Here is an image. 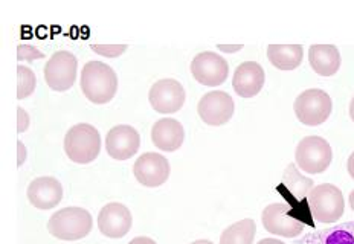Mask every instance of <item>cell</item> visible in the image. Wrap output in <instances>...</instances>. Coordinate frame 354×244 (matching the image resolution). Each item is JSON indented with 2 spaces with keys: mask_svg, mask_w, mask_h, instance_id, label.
Listing matches in <instances>:
<instances>
[{
  "mask_svg": "<svg viewBox=\"0 0 354 244\" xmlns=\"http://www.w3.org/2000/svg\"><path fill=\"white\" fill-rule=\"evenodd\" d=\"M81 91L93 104H107L118 91V75L109 64L88 62L81 72Z\"/></svg>",
  "mask_w": 354,
  "mask_h": 244,
  "instance_id": "1",
  "label": "cell"
},
{
  "mask_svg": "<svg viewBox=\"0 0 354 244\" xmlns=\"http://www.w3.org/2000/svg\"><path fill=\"white\" fill-rule=\"evenodd\" d=\"M93 218L91 212L78 206H69L57 211L48 221L49 234L63 241H77L92 231Z\"/></svg>",
  "mask_w": 354,
  "mask_h": 244,
  "instance_id": "2",
  "label": "cell"
},
{
  "mask_svg": "<svg viewBox=\"0 0 354 244\" xmlns=\"http://www.w3.org/2000/svg\"><path fill=\"white\" fill-rule=\"evenodd\" d=\"M64 151L75 164H91L100 156L101 136L91 124H77L69 129L64 138Z\"/></svg>",
  "mask_w": 354,
  "mask_h": 244,
  "instance_id": "3",
  "label": "cell"
},
{
  "mask_svg": "<svg viewBox=\"0 0 354 244\" xmlns=\"http://www.w3.org/2000/svg\"><path fill=\"white\" fill-rule=\"evenodd\" d=\"M307 206L315 221L326 225L341 220L345 212L342 191L330 183L318 185L310 191Z\"/></svg>",
  "mask_w": 354,
  "mask_h": 244,
  "instance_id": "4",
  "label": "cell"
},
{
  "mask_svg": "<svg viewBox=\"0 0 354 244\" xmlns=\"http://www.w3.org/2000/svg\"><path fill=\"white\" fill-rule=\"evenodd\" d=\"M295 160L306 174H321L333 160V150L321 136H306L299 140L295 151Z\"/></svg>",
  "mask_w": 354,
  "mask_h": 244,
  "instance_id": "5",
  "label": "cell"
},
{
  "mask_svg": "<svg viewBox=\"0 0 354 244\" xmlns=\"http://www.w3.org/2000/svg\"><path fill=\"white\" fill-rule=\"evenodd\" d=\"M331 110H333V101L330 95L321 88H308L295 100V115L299 122L308 127H318L326 122L331 115Z\"/></svg>",
  "mask_w": 354,
  "mask_h": 244,
  "instance_id": "6",
  "label": "cell"
},
{
  "mask_svg": "<svg viewBox=\"0 0 354 244\" xmlns=\"http://www.w3.org/2000/svg\"><path fill=\"white\" fill-rule=\"evenodd\" d=\"M78 60L69 50H57L44 66V81L55 92H66L77 79Z\"/></svg>",
  "mask_w": 354,
  "mask_h": 244,
  "instance_id": "7",
  "label": "cell"
},
{
  "mask_svg": "<svg viewBox=\"0 0 354 244\" xmlns=\"http://www.w3.org/2000/svg\"><path fill=\"white\" fill-rule=\"evenodd\" d=\"M191 73L202 86L217 87L223 84L230 75V64L220 54L205 50L197 54L191 62Z\"/></svg>",
  "mask_w": 354,
  "mask_h": 244,
  "instance_id": "8",
  "label": "cell"
},
{
  "mask_svg": "<svg viewBox=\"0 0 354 244\" xmlns=\"http://www.w3.org/2000/svg\"><path fill=\"white\" fill-rule=\"evenodd\" d=\"M263 226L268 232L284 236V238H295L304 232V223L292 214L290 206L284 203H272L263 211Z\"/></svg>",
  "mask_w": 354,
  "mask_h": 244,
  "instance_id": "9",
  "label": "cell"
},
{
  "mask_svg": "<svg viewBox=\"0 0 354 244\" xmlns=\"http://www.w3.org/2000/svg\"><path fill=\"white\" fill-rule=\"evenodd\" d=\"M149 100L158 113L171 115L179 112L185 104V88L177 79L164 78L154 83L150 88Z\"/></svg>",
  "mask_w": 354,
  "mask_h": 244,
  "instance_id": "10",
  "label": "cell"
},
{
  "mask_svg": "<svg viewBox=\"0 0 354 244\" xmlns=\"http://www.w3.org/2000/svg\"><path fill=\"white\" fill-rule=\"evenodd\" d=\"M235 112L234 100L230 93L214 91L202 96L198 101L197 113L202 118V121L212 127H220L231 121Z\"/></svg>",
  "mask_w": 354,
  "mask_h": 244,
  "instance_id": "11",
  "label": "cell"
},
{
  "mask_svg": "<svg viewBox=\"0 0 354 244\" xmlns=\"http://www.w3.org/2000/svg\"><path fill=\"white\" fill-rule=\"evenodd\" d=\"M136 180L147 188H158L169 177V162L159 153H144L133 165Z\"/></svg>",
  "mask_w": 354,
  "mask_h": 244,
  "instance_id": "12",
  "label": "cell"
},
{
  "mask_svg": "<svg viewBox=\"0 0 354 244\" xmlns=\"http://www.w3.org/2000/svg\"><path fill=\"white\" fill-rule=\"evenodd\" d=\"M141 147V136L131 125H116L106 136V150L115 160H127L135 156Z\"/></svg>",
  "mask_w": 354,
  "mask_h": 244,
  "instance_id": "13",
  "label": "cell"
},
{
  "mask_svg": "<svg viewBox=\"0 0 354 244\" xmlns=\"http://www.w3.org/2000/svg\"><path fill=\"white\" fill-rule=\"evenodd\" d=\"M133 225L131 212L122 203H107L98 216V229L107 238H122Z\"/></svg>",
  "mask_w": 354,
  "mask_h": 244,
  "instance_id": "14",
  "label": "cell"
},
{
  "mask_svg": "<svg viewBox=\"0 0 354 244\" xmlns=\"http://www.w3.org/2000/svg\"><path fill=\"white\" fill-rule=\"evenodd\" d=\"M28 200L37 209H53L63 200V187L55 177H37L28 187Z\"/></svg>",
  "mask_w": 354,
  "mask_h": 244,
  "instance_id": "15",
  "label": "cell"
},
{
  "mask_svg": "<svg viewBox=\"0 0 354 244\" xmlns=\"http://www.w3.org/2000/svg\"><path fill=\"white\" fill-rule=\"evenodd\" d=\"M266 81V73L261 68V64L255 62L241 63L235 69L232 78V87L235 93L241 98H254L261 92Z\"/></svg>",
  "mask_w": 354,
  "mask_h": 244,
  "instance_id": "16",
  "label": "cell"
},
{
  "mask_svg": "<svg viewBox=\"0 0 354 244\" xmlns=\"http://www.w3.org/2000/svg\"><path fill=\"white\" fill-rule=\"evenodd\" d=\"M151 140L154 147H158L159 150L173 153L183 145L185 130H183V125L177 120L164 118V120L154 122L151 129Z\"/></svg>",
  "mask_w": 354,
  "mask_h": 244,
  "instance_id": "17",
  "label": "cell"
},
{
  "mask_svg": "<svg viewBox=\"0 0 354 244\" xmlns=\"http://www.w3.org/2000/svg\"><path fill=\"white\" fill-rule=\"evenodd\" d=\"M308 62L321 77H333L341 68V53L335 44H313L308 49Z\"/></svg>",
  "mask_w": 354,
  "mask_h": 244,
  "instance_id": "18",
  "label": "cell"
},
{
  "mask_svg": "<svg viewBox=\"0 0 354 244\" xmlns=\"http://www.w3.org/2000/svg\"><path fill=\"white\" fill-rule=\"evenodd\" d=\"M293 244H354V221L310 232Z\"/></svg>",
  "mask_w": 354,
  "mask_h": 244,
  "instance_id": "19",
  "label": "cell"
},
{
  "mask_svg": "<svg viewBox=\"0 0 354 244\" xmlns=\"http://www.w3.org/2000/svg\"><path fill=\"white\" fill-rule=\"evenodd\" d=\"M268 58L279 71H293L301 66L304 58V49L301 44H270Z\"/></svg>",
  "mask_w": 354,
  "mask_h": 244,
  "instance_id": "20",
  "label": "cell"
},
{
  "mask_svg": "<svg viewBox=\"0 0 354 244\" xmlns=\"http://www.w3.org/2000/svg\"><path fill=\"white\" fill-rule=\"evenodd\" d=\"M313 187V180L307 179L306 176H302L298 168L293 164L287 167L286 173L283 176V183L279 189H283L287 194L292 196V202L293 205H299L302 202L307 200V197L312 191Z\"/></svg>",
  "mask_w": 354,
  "mask_h": 244,
  "instance_id": "21",
  "label": "cell"
},
{
  "mask_svg": "<svg viewBox=\"0 0 354 244\" xmlns=\"http://www.w3.org/2000/svg\"><path fill=\"white\" fill-rule=\"evenodd\" d=\"M257 226L252 218L240 220L226 227L220 236V244H252Z\"/></svg>",
  "mask_w": 354,
  "mask_h": 244,
  "instance_id": "22",
  "label": "cell"
},
{
  "mask_svg": "<svg viewBox=\"0 0 354 244\" xmlns=\"http://www.w3.org/2000/svg\"><path fill=\"white\" fill-rule=\"evenodd\" d=\"M37 86L35 73L26 68V66H19L17 68V100H25L29 95H32Z\"/></svg>",
  "mask_w": 354,
  "mask_h": 244,
  "instance_id": "23",
  "label": "cell"
},
{
  "mask_svg": "<svg viewBox=\"0 0 354 244\" xmlns=\"http://www.w3.org/2000/svg\"><path fill=\"white\" fill-rule=\"evenodd\" d=\"M91 49L95 54L107 57V58H116L122 55L125 50L129 49L127 44H92Z\"/></svg>",
  "mask_w": 354,
  "mask_h": 244,
  "instance_id": "24",
  "label": "cell"
},
{
  "mask_svg": "<svg viewBox=\"0 0 354 244\" xmlns=\"http://www.w3.org/2000/svg\"><path fill=\"white\" fill-rule=\"evenodd\" d=\"M44 58V54L40 53L39 49L34 46H29V44H19L17 46V60L19 62H34Z\"/></svg>",
  "mask_w": 354,
  "mask_h": 244,
  "instance_id": "25",
  "label": "cell"
},
{
  "mask_svg": "<svg viewBox=\"0 0 354 244\" xmlns=\"http://www.w3.org/2000/svg\"><path fill=\"white\" fill-rule=\"evenodd\" d=\"M29 127V115L24 107H17V131L24 133Z\"/></svg>",
  "mask_w": 354,
  "mask_h": 244,
  "instance_id": "26",
  "label": "cell"
},
{
  "mask_svg": "<svg viewBox=\"0 0 354 244\" xmlns=\"http://www.w3.org/2000/svg\"><path fill=\"white\" fill-rule=\"evenodd\" d=\"M25 160H26V147L24 142H21V140H19L17 142V165L21 167L25 164Z\"/></svg>",
  "mask_w": 354,
  "mask_h": 244,
  "instance_id": "27",
  "label": "cell"
},
{
  "mask_svg": "<svg viewBox=\"0 0 354 244\" xmlns=\"http://www.w3.org/2000/svg\"><path fill=\"white\" fill-rule=\"evenodd\" d=\"M129 244H158V243L149 238V236H136V238H133Z\"/></svg>",
  "mask_w": 354,
  "mask_h": 244,
  "instance_id": "28",
  "label": "cell"
},
{
  "mask_svg": "<svg viewBox=\"0 0 354 244\" xmlns=\"http://www.w3.org/2000/svg\"><path fill=\"white\" fill-rule=\"evenodd\" d=\"M217 48H218L220 50H223V53L232 54V53H237V50H240L243 46H241V44H237V46H225V44H218Z\"/></svg>",
  "mask_w": 354,
  "mask_h": 244,
  "instance_id": "29",
  "label": "cell"
},
{
  "mask_svg": "<svg viewBox=\"0 0 354 244\" xmlns=\"http://www.w3.org/2000/svg\"><path fill=\"white\" fill-rule=\"evenodd\" d=\"M346 168H348V174L351 176V179L354 180V151L350 154L348 164H346Z\"/></svg>",
  "mask_w": 354,
  "mask_h": 244,
  "instance_id": "30",
  "label": "cell"
},
{
  "mask_svg": "<svg viewBox=\"0 0 354 244\" xmlns=\"http://www.w3.org/2000/svg\"><path fill=\"white\" fill-rule=\"evenodd\" d=\"M257 244H286V243H283L281 240H277V238H263Z\"/></svg>",
  "mask_w": 354,
  "mask_h": 244,
  "instance_id": "31",
  "label": "cell"
},
{
  "mask_svg": "<svg viewBox=\"0 0 354 244\" xmlns=\"http://www.w3.org/2000/svg\"><path fill=\"white\" fill-rule=\"evenodd\" d=\"M350 118L354 122V96L351 98V102H350Z\"/></svg>",
  "mask_w": 354,
  "mask_h": 244,
  "instance_id": "32",
  "label": "cell"
},
{
  "mask_svg": "<svg viewBox=\"0 0 354 244\" xmlns=\"http://www.w3.org/2000/svg\"><path fill=\"white\" fill-rule=\"evenodd\" d=\"M189 244H214V243L209 241V240H197V241L189 243Z\"/></svg>",
  "mask_w": 354,
  "mask_h": 244,
  "instance_id": "33",
  "label": "cell"
},
{
  "mask_svg": "<svg viewBox=\"0 0 354 244\" xmlns=\"http://www.w3.org/2000/svg\"><path fill=\"white\" fill-rule=\"evenodd\" d=\"M350 206L354 212V191H351V194H350Z\"/></svg>",
  "mask_w": 354,
  "mask_h": 244,
  "instance_id": "34",
  "label": "cell"
}]
</instances>
